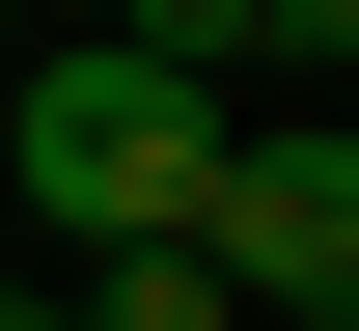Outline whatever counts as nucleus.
Instances as JSON below:
<instances>
[{
	"mask_svg": "<svg viewBox=\"0 0 359 331\" xmlns=\"http://www.w3.org/2000/svg\"><path fill=\"white\" fill-rule=\"evenodd\" d=\"M194 276H222V304H359V139H332V111H222Z\"/></svg>",
	"mask_w": 359,
	"mask_h": 331,
	"instance_id": "2",
	"label": "nucleus"
},
{
	"mask_svg": "<svg viewBox=\"0 0 359 331\" xmlns=\"http://www.w3.org/2000/svg\"><path fill=\"white\" fill-rule=\"evenodd\" d=\"M83 331H249V304L194 276V248H83Z\"/></svg>",
	"mask_w": 359,
	"mask_h": 331,
	"instance_id": "3",
	"label": "nucleus"
},
{
	"mask_svg": "<svg viewBox=\"0 0 359 331\" xmlns=\"http://www.w3.org/2000/svg\"><path fill=\"white\" fill-rule=\"evenodd\" d=\"M111 55H166V83H222V111H249V0H111Z\"/></svg>",
	"mask_w": 359,
	"mask_h": 331,
	"instance_id": "4",
	"label": "nucleus"
},
{
	"mask_svg": "<svg viewBox=\"0 0 359 331\" xmlns=\"http://www.w3.org/2000/svg\"><path fill=\"white\" fill-rule=\"evenodd\" d=\"M194 166H222V83H166V55H55L28 83V221L55 248H194Z\"/></svg>",
	"mask_w": 359,
	"mask_h": 331,
	"instance_id": "1",
	"label": "nucleus"
}]
</instances>
